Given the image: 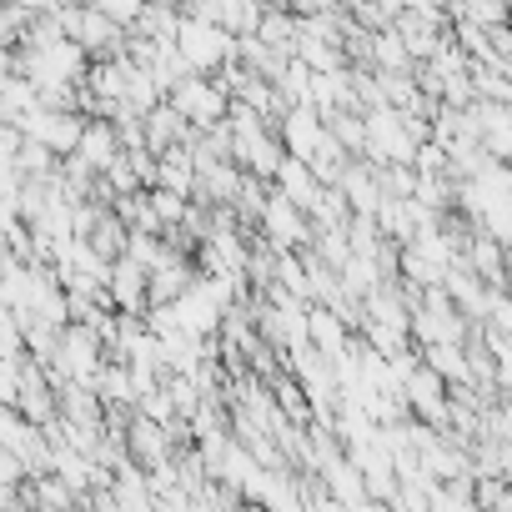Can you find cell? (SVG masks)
Returning a JSON list of instances; mask_svg holds the SVG:
<instances>
[{
	"instance_id": "obj_1",
	"label": "cell",
	"mask_w": 512,
	"mask_h": 512,
	"mask_svg": "<svg viewBox=\"0 0 512 512\" xmlns=\"http://www.w3.org/2000/svg\"><path fill=\"white\" fill-rule=\"evenodd\" d=\"M146 6H151V0H96V11H101V16H111L116 26H141Z\"/></svg>"
}]
</instances>
